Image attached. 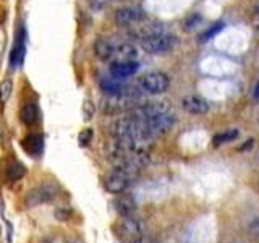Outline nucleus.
<instances>
[{
	"label": "nucleus",
	"instance_id": "c85d7f7f",
	"mask_svg": "<svg viewBox=\"0 0 259 243\" xmlns=\"http://www.w3.org/2000/svg\"><path fill=\"white\" fill-rule=\"evenodd\" d=\"M257 122H259V113H257Z\"/></svg>",
	"mask_w": 259,
	"mask_h": 243
},
{
	"label": "nucleus",
	"instance_id": "f8f14e48",
	"mask_svg": "<svg viewBox=\"0 0 259 243\" xmlns=\"http://www.w3.org/2000/svg\"><path fill=\"white\" fill-rule=\"evenodd\" d=\"M23 149L26 151L29 156H32V157H37V156H40L42 154V151H44V140H42V136L40 135H28L26 138L23 140Z\"/></svg>",
	"mask_w": 259,
	"mask_h": 243
},
{
	"label": "nucleus",
	"instance_id": "9b49d317",
	"mask_svg": "<svg viewBox=\"0 0 259 243\" xmlns=\"http://www.w3.org/2000/svg\"><path fill=\"white\" fill-rule=\"evenodd\" d=\"M138 49L130 43H117L113 40V59L117 60H136Z\"/></svg>",
	"mask_w": 259,
	"mask_h": 243
},
{
	"label": "nucleus",
	"instance_id": "39448f33",
	"mask_svg": "<svg viewBox=\"0 0 259 243\" xmlns=\"http://www.w3.org/2000/svg\"><path fill=\"white\" fill-rule=\"evenodd\" d=\"M143 124L148 130V133L152 136V138H157L160 135L167 133L170 128L174 127L175 124V117L170 113V110L167 112H159L156 115H151L149 118L143 120Z\"/></svg>",
	"mask_w": 259,
	"mask_h": 243
},
{
	"label": "nucleus",
	"instance_id": "7ed1b4c3",
	"mask_svg": "<svg viewBox=\"0 0 259 243\" xmlns=\"http://www.w3.org/2000/svg\"><path fill=\"white\" fill-rule=\"evenodd\" d=\"M59 193H60V188L55 183L44 182V183L37 185L36 188L28 191L24 202H26L28 208H36L40 205H46V202H51L52 199L59 196Z\"/></svg>",
	"mask_w": 259,
	"mask_h": 243
},
{
	"label": "nucleus",
	"instance_id": "423d86ee",
	"mask_svg": "<svg viewBox=\"0 0 259 243\" xmlns=\"http://www.w3.org/2000/svg\"><path fill=\"white\" fill-rule=\"evenodd\" d=\"M170 86V78L162 71H149L140 78V88L149 94H162Z\"/></svg>",
	"mask_w": 259,
	"mask_h": 243
},
{
	"label": "nucleus",
	"instance_id": "b1692460",
	"mask_svg": "<svg viewBox=\"0 0 259 243\" xmlns=\"http://www.w3.org/2000/svg\"><path fill=\"white\" fill-rule=\"evenodd\" d=\"M253 94H254V99L259 102V81H257L256 86H254V93H253Z\"/></svg>",
	"mask_w": 259,
	"mask_h": 243
},
{
	"label": "nucleus",
	"instance_id": "f03ea898",
	"mask_svg": "<svg viewBox=\"0 0 259 243\" xmlns=\"http://www.w3.org/2000/svg\"><path fill=\"white\" fill-rule=\"evenodd\" d=\"M112 233L120 243H141L144 238V224L133 216H121L112 225Z\"/></svg>",
	"mask_w": 259,
	"mask_h": 243
},
{
	"label": "nucleus",
	"instance_id": "2eb2a0df",
	"mask_svg": "<svg viewBox=\"0 0 259 243\" xmlns=\"http://www.w3.org/2000/svg\"><path fill=\"white\" fill-rule=\"evenodd\" d=\"M94 52L101 60H110L113 59V40L99 37L94 43Z\"/></svg>",
	"mask_w": 259,
	"mask_h": 243
},
{
	"label": "nucleus",
	"instance_id": "9d476101",
	"mask_svg": "<svg viewBox=\"0 0 259 243\" xmlns=\"http://www.w3.org/2000/svg\"><path fill=\"white\" fill-rule=\"evenodd\" d=\"M182 107L188 113H193V115H202V113L209 112V102L206 99H202L201 96L190 94L182 99Z\"/></svg>",
	"mask_w": 259,
	"mask_h": 243
},
{
	"label": "nucleus",
	"instance_id": "bb28decb",
	"mask_svg": "<svg viewBox=\"0 0 259 243\" xmlns=\"http://www.w3.org/2000/svg\"><path fill=\"white\" fill-rule=\"evenodd\" d=\"M0 238H2V230H0ZM0 243H2V240H0Z\"/></svg>",
	"mask_w": 259,
	"mask_h": 243
},
{
	"label": "nucleus",
	"instance_id": "c756f323",
	"mask_svg": "<svg viewBox=\"0 0 259 243\" xmlns=\"http://www.w3.org/2000/svg\"><path fill=\"white\" fill-rule=\"evenodd\" d=\"M68 243H76V241H68Z\"/></svg>",
	"mask_w": 259,
	"mask_h": 243
},
{
	"label": "nucleus",
	"instance_id": "1a4fd4ad",
	"mask_svg": "<svg viewBox=\"0 0 259 243\" xmlns=\"http://www.w3.org/2000/svg\"><path fill=\"white\" fill-rule=\"evenodd\" d=\"M138 70H140V63L136 60H113L109 65L110 75L117 79L133 76L135 73H138Z\"/></svg>",
	"mask_w": 259,
	"mask_h": 243
},
{
	"label": "nucleus",
	"instance_id": "4be33fe9",
	"mask_svg": "<svg viewBox=\"0 0 259 243\" xmlns=\"http://www.w3.org/2000/svg\"><path fill=\"white\" fill-rule=\"evenodd\" d=\"M202 21V18L198 15V13H194V15H191L188 20H186V23H185V29L186 31H191V29H194L198 26V24Z\"/></svg>",
	"mask_w": 259,
	"mask_h": 243
},
{
	"label": "nucleus",
	"instance_id": "0eeeda50",
	"mask_svg": "<svg viewBox=\"0 0 259 243\" xmlns=\"http://www.w3.org/2000/svg\"><path fill=\"white\" fill-rule=\"evenodd\" d=\"M146 18V13L138 7H123L115 12V23L121 28H132Z\"/></svg>",
	"mask_w": 259,
	"mask_h": 243
},
{
	"label": "nucleus",
	"instance_id": "7c9ffc66",
	"mask_svg": "<svg viewBox=\"0 0 259 243\" xmlns=\"http://www.w3.org/2000/svg\"><path fill=\"white\" fill-rule=\"evenodd\" d=\"M141 243H143V241H141Z\"/></svg>",
	"mask_w": 259,
	"mask_h": 243
},
{
	"label": "nucleus",
	"instance_id": "dca6fc26",
	"mask_svg": "<svg viewBox=\"0 0 259 243\" xmlns=\"http://www.w3.org/2000/svg\"><path fill=\"white\" fill-rule=\"evenodd\" d=\"M23 59H24V36H23V29H21V36L18 34V37H16L15 44L10 51V65L13 68L20 67L23 63Z\"/></svg>",
	"mask_w": 259,
	"mask_h": 243
},
{
	"label": "nucleus",
	"instance_id": "ddd939ff",
	"mask_svg": "<svg viewBox=\"0 0 259 243\" xmlns=\"http://www.w3.org/2000/svg\"><path fill=\"white\" fill-rule=\"evenodd\" d=\"M2 172L7 182H16L26 174V167H24L21 162L12 159V160H7V166L2 169Z\"/></svg>",
	"mask_w": 259,
	"mask_h": 243
},
{
	"label": "nucleus",
	"instance_id": "4468645a",
	"mask_svg": "<svg viewBox=\"0 0 259 243\" xmlns=\"http://www.w3.org/2000/svg\"><path fill=\"white\" fill-rule=\"evenodd\" d=\"M113 209H115L120 216H132L133 211L136 209V202L132 196L121 193L120 196L113 201Z\"/></svg>",
	"mask_w": 259,
	"mask_h": 243
},
{
	"label": "nucleus",
	"instance_id": "6ab92c4d",
	"mask_svg": "<svg viewBox=\"0 0 259 243\" xmlns=\"http://www.w3.org/2000/svg\"><path fill=\"white\" fill-rule=\"evenodd\" d=\"M224 28H225V24H224L222 21H219V23L212 24V26H209V28L199 36V40H201V43H207V40H210L214 36H217L219 32H221Z\"/></svg>",
	"mask_w": 259,
	"mask_h": 243
},
{
	"label": "nucleus",
	"instance_id": "f3484780",
	"mask_svg": "<svg viewBox=\"0 0 259 243\" xmlns=\"http://www.w3.org/2000/svg\"><path fill=\"white\" fill-rule=\"evenodd\" d=\"M237 138H238V130L237 128H229V130H224V132L214 135L212 144L215 146V148H219L221 144L232 143L233 140H237Z\"/></svg>",
	"mask_w": 259,
	"mask_h": 243
},
{
	"label": "nucleus",
	"instance_id": "a878e982",
	"mask_svg": "<svg viewBox=\"0 0 259 243\" xmlns=\"http://www.w3.org/2000/svg\"><path fill=\"white\" fill-rule=\"evenodd\" d=\"M39 243H51V241H49V240H40Z\"/></svg>",
	"mask_w": 259,
	"mask_h": 243
},
{
	"label": "nucleus",
	"instance_id": "a211bd4d",
	"mask_svg": "<svg viewBox=\"0 0 259 243\" xmlns=\"http://www.w3.org/2000/svg\"><path fill=\"white\" fill-rule=\"evenodd\" d=\"M20 118L24 125H32V124H36V120H37V109H36V105L34 104H24L23 105V109L20 112Z\"/></svg>",
	"mask_w": 259,
	"mask_h": 243
},
{
	"label": "nucleus",
	"instance_id": "20e7f679",
	"mask_svg": "<svg viewBox=\"0 0 259 243\" xmlns=\"http://www.w3.org/2000/svg\"><path fill=\"white\" fill-rule=\"evenodd\" d=\"M140 46L143 47V51L148 52V54H154V55L167 54L177 46V37L174 34H168V32L164 31V32H160V34L141 39Z\"/></svg>",
	"mask_w": 259,
	"mask_h": 243
},
{
	"label": "nucleus",
	"instance_id": "cd10ccee",
	"mask_svg": "<svg viewBox=\"0 0 259 243\" xmlns=\"http://www.w3.org/2000/svg\"><path fill=\"white\" fill-rule=\"evenodd\" d=\"M110 2H120V0H110Z\"/></svg>",
	"mask_w": 259,
	"mask_h": 243
},
{
	"label": "nucleus",
	"instance_id": "f257e3e1",
	"mask_svg": "<svg viewBox=\"0 0 259 243\" xmlns=\"http://www.w3.org/2000/svg\"><path fill=\"white\" fill-rule=\"evenodd\" d=\"M138 172H140V167L135 166V164L115 166V169H112L104 180L105 190H107L109 193H113V194L126 193L130 186L133 185V180L136 178Z\"/></svg>",
	"mask_w": 259,
	"mask_h": 243
},
{
	"label": "nucleus",
	"instance_id": "393cba45",
	"mask_svg": "<svg viewBox=\"0 0 259 243\" xmlns=\"http://www.w3.org/2000/svg\"><path fill=\"white\" fill-rule=\"evenodd\" d=\"M2 208H4V201H2V194H0V211H2Z\"/></svg>",
	"mask_w": 259,
	"mask_h": 243
},
{
	"label": "nucleus",
	"instance_id": "aec40b11",
	"mask_svg": "<svg viewBox=\"0 0 259 243\" xmlns=\"http://www.w3.org/2000/svg\"><path fill=\"white\" fill-rule=\"evenodd\" d=\"M12 89H13L12 79H5V81H2V85H0V104H5L8 99H10Z\"/></svg>",
	"mask_w": 259,
	"mask_h": 243
},
{
	"label": "nucleus",
	"instance_id": "6e6552de",
	"mask_svg": "<svg viewBox=\"0 0 259 243\" xmlns=\"http://www.w3.org/2000/svg\"><path fill=\"white\" fill-rule=\"evenodd\" d=\"M135 99H130L126 96H104L99 107L104 113H118L130 109Z\"/></svg>",
	"mask_w": 259,
	"mask_h": 243
},
{
	"label": "nucleus",
	"instance_id": "412c9836",
	"mask_svg": "<svg viewBox=\"0 0 259 243\" xmlns=\"http://www.w3.org/2000/svg\"><path fill=\"white\" fill-rule=\"evenodd\" d=\"M91 141H93V130L91 128H86V130H83V132L79 133V136H78V143H79V146H89L91 144Z\"/></svg>",
	"mask_w": 259,
	"mask_h": 243
},
{
	"label": "nucleus",
	"instance_id": "5701e85b",
	"mask_svg": "<svg viewBox=\"0 0 259 243\" xmlns=\"http://www.w3.org/2000/svg\"><path fill=\"white\" fill-rule=\"evenodd\" d=\"M55 217L59 219L62 222H67L68 219L71 217V209H67V208H60L55 211Z\"/></svg>",
	"mask_w": 259,
	"mask_h": 243
}]
</instances>
